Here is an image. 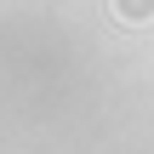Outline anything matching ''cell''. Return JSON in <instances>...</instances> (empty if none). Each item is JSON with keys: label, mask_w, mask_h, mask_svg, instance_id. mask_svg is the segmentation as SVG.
<instances>
[{"label": "cell", "mask_w": 154, "mask_h": 154, "mask_svg": "<svg viewBox=\"0 0 154 154\" xmlns=\"http://www.w3.org/2000/svg\"><path fill=\"white\" fill-rule=\"evenodd\" d=\"M114 11H120L126 23H149L154 17V0H114Z\"/></svg>", "instance_id": "1"}]
</instances>
